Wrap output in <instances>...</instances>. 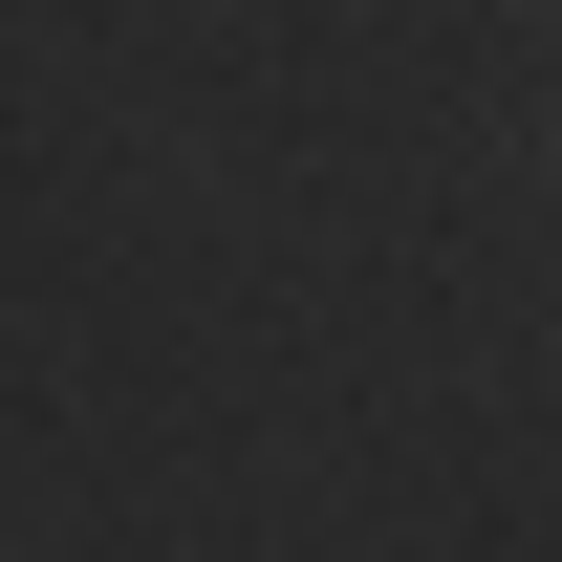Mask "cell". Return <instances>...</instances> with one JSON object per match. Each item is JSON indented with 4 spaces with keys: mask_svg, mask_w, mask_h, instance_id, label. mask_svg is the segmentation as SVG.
<instances>
[{
    "mask_svg": "<svg viewBox=\"0 0 562 562\" xmlns=\"http://www.w3.org/2000/svg\"><path fill=\"white\" fill-rule=\"evenodd\" d=\"M541 151H562V131H541Z\"/></svg>",
    "mask_w": 562,
    "mask_h": 562,
    "instance_id": "cell-1",
    "label": "cell"
}]
</instances>
